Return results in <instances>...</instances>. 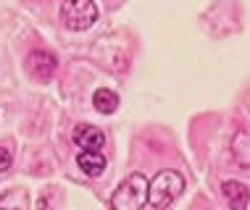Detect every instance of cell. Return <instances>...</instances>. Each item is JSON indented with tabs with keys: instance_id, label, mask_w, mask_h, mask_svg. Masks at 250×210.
<instances>
[{
	"instance_id": "cell-1",
	"label": "cell",
	"mask_w": 250,
	"mask_h": 210,
	"mask_svg": "<svg viewBox=\"0 0 250 210\" xmlns=\"http://www.w3.org/2000/svg\"><path fill=\"white\" fill-rule=\"evenodd\" d=\"M185 192V179L179 171H161L153 181H147V205L168 208L174 205Z\"/></svg>"
},
{
	"instance_id": "cell-2",
	"label": "cell",
	"mask_w": 250,
	"mask_h": 210,
	"mask_svg": "<svg viewBox=\"0 0 250 210\" xmlns=\"http://www.w3.org/2000/svg\"><path fill=\"white\" fill-rule=\"evenodd\" d=\"M147 205V179L143 173H132L124 179L111 197V208L116 210H140Z\"/></svg>"
},
{
	"instance_id": "cell-3",
	"label": "cell",
	"mask_w": 250,
	"mask_h": 210,
	"mask_svg": "<svg viewBox=\"0 0 250 210\" xmlns=\"http://www.w3.org/2000/svg\"><path fill=\"white\" fill-rule=\"evenodd\" d=\"M61 21L71 32H87L98 21L95 0H63V5H61Z\"/></svg>"
},
{
	"instance_id": "cell-4",
	"label": "cell",
	"mask_w": 250,
	"mask_h": 210,
	"mask_svg": "<svg viewBox=\"0 0 250 210\" xmlns=\"http://www.w3.org/2000/svg\"><path fill=\"white\" fill-rule=\"evenodd\" d=\"M56 66H58V60H56V56H53V53L32 50L29 56H26V71H29L35 79H40V82L50 79L53 74H56Z\"/></svg>"
},
{
	"instance_id": "cell-5",
	"label": "cell",
	"mask_w": 250,
	"mask_h": 210,
	"mask_svg": "<svg viewBox=\"0 0 250 210\" xmlns=\"http://www.w3.org/2000/svg\"><path fill=\"white\" fill-rule=\"evenodd\" d=\"M74 145L82 147V150H103L105 147V134L98 126L82 124L74 129Z\"/></svg>"
},
{
	"instance_id": "cell-6",
	"label": "cell",
	"mask_w": 250,
	"mask_h": 210,
	"mask_svg": "<svg viewBox=\"0 0 250 210\" xmlns=\"http://www.w3.org/2000/svg\"><path fill=\"white\" fill-rule=\"evenodd\" d=\"M77 166L82 168V173L95 179V176L105 171V155H103V150H79Z\"/></svg>"
},
{
	"instance_id": "cell-7",
	"label": "cell",
	"mask_w": 250,
	"mask_h": 210,
	"mask_svg": "<svg viewBox=\"0 0 250 210\" xmlns=\"http://www.w3.org/2000/svg\"><path fill=\"white\" fill-rule=\"evenodd\" d=\"M92 105H95L98 113L111 116V113L119 108V95L113 90H108V87H100V90H95V95H92Z\"/></svg>"
},
{
	"instance_id": "cell-8",
	"label": "cell",
	"mask_w": 250,
	"mask_h": 210,
	"mask_svg": "<svg viewBox=\"0 0 250 210\" xmlns=\"http://www.w3.org/2000/svg\"><path fill=\"white\" fill-rule=\"evenodd\" d=\"M221 194H224V200H227L232 208H240V210L248 208V187L240 184V181H224Z\"/></svg>"
},
{
	"instance_id": "cell-9",
	"label": "cell",
	"mask_w": 250,
	"mask_h": 210,
	"mask_svg": "<svg viewBox=\"0 0 250 210\" xmlns=\"http://www.w3.org/2000/svg\"><path fill=\"white\" fill-rule=\"evenodd\" d=\"M232 153H237L240 168H248V132L245 129L237 132V137H234V142H232Z\"/></svg>"
},
{
	"instance_id": "cell-10",
	"label": "cell",
	"mask_w": 250,
	"mask_h": 210,
	"mask_svg": "<svg viewBox=\"0 0 250 210\" xmlns=\"http://www.w3.org/2000/svg\"><path fill=\"white\" fill-rule=\"evenodd\" d=\"M26 192L24 189H13L8 197H0V208H8V205H19V208H26Z\"/></svg>"
},
{
	"instance_id": "cell-11",
	"label": "cell",
	"mask_w": 250,
	"mask_h": 210,
	"mask_svg": "<svg viewBox=\"0 0 250 210\" xmlns=\"http://www.w3.org/2000/svg\"><path fill=\"white\" fill-rule=\"evenodd\" d=\"M11 163H13V155H11V150L0 147V173H5V171H8Z\"/></svg>"
}]
</instances>
